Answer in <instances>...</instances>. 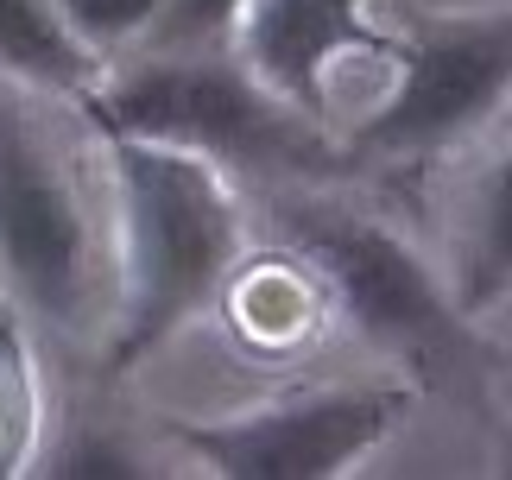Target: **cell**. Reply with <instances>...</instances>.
I'll use <instances>...</instances> for the list:
<instances>
[{"label": "cell", "instance_id": "6da1fadb", "mask_svg": "<svg viewBox=\"0 0 512 480\" xmlns=\"http://www.w3.org/2000/svg\"><path fill=\"white\" fill-rule=\"evenodd\" d=\"M114 190H121L127 297L114 335V373H133L165 348L196 310H209L241 259V203L209 152L171 139L114 133Z\"/></svg>", "mask_w": 512, "mask_h": 480}, {"label": "cell", "instance_id": "7a4b0ae2", "mask_svg": "<svg viewBox=\"0 0 512 480\" xmlns=\"http://www.w3.org/2000/svg\"><path fill=\"white\" fill-rule=\"evenodd\" d=\"M0 285L45 329H83L95 304L89 203L13 95H0Z\"/></svg>", "mask_w": 512, "mask_h": 480}, {"label": "cell", "instance_id": "3957f363", "mask_svg": "<svg viewBox=\"0 0 512 480\" xmlns=\"http://www.w3.org/2000/svg\"><path fill=\"white\" fill-rule=\"evenodd\" d=\"M95 120L102 133H133V139H171V146L209 152V158H298V133L291 114L272 89H260L241 70L222 64H190V57H165L121 76L114 89L95 95Z\"/></svg>", "mask_w": 512, "mask_h": 480}, {"label": "cell", "instance_id": "277c9868", "mask_svg": "<svg viewBox=\"0 0 512 480\" xmlns=\"http://www.w3.org/2000/svg\"><path fill=\"white\" fill-rule=\"evenodd\" d=\"M405 405L411 398L386 386L317 392L215 424H177L171 436L222 480H336L399 430Z\"/></svg>", "mask_w": 512, "mask_h": 480}, {"label": "cell", "instance_id": "5b68a950", "mask_svg": "<svg viewBox=\"0 0 512 480\" xmlns=\"http://www.w3.org/2000/svg\"><path fill=\"white\" fill-rule=\"evenodd\" d=\"M279 222H285L291 247L329 278L336 304L348 310V323L367 342L430 354L449 335V310H443L437 278L424 272V259L392 228L367 222L354 209H336V203H285Z\"/></svg>", "mask_w": 512, "mask_h": 480}, {"label": "cell", "instance_id": "8992f818", "mask_svg": "<svg viewBox=\"0 0 512 480\" xmlns=\"http://www.w3.org/2000/svg\"><path fill=\"white\" fill-rule=\"evenodd\" d=\"M506 95H512V13L443 19L411 45L399 89L361 127V146L386 158L437 152L468 127H481Z\"/></svg>", "mask_w": 512, "mask_h": 480}, {"label": "cell", "instance_id": "52a82bcc", "mask_svg": "<svg viewBox=\"0 0 512 480\" xmlns=\"http://www.w3.org/2000/svg\"><path fill=\"white\" fill-rule=\"evenodd\" d=\"M241 51L260 89H272L285 108L317 114L336 57L380 51V32L367 26V0H247Z\"/></svg>", "mask_w": 512, "mask_h": 480}, {"label": "cell", "instance_id": "ba28073f", "mask_svg": "<svg viewBox=\"0 0 512 480\" xmlns=\"http://www.w3.org/2000/svg\"><path fill=\"white\" fill-rule=\"evenodd\" d=\"M0 70L32 89L83 95L95 83V51L64 26L57 0H0Z\"/></svg>", "mask_w": 512, "mask_h": 480}, {"label": "cell", "instance_id": "9c48e42d", "mask_svg": "<svg viewBox=\"0 0 512 480\" xmlns=\"http://www.w3.org/2000/svg\"><path fill=\"white\" fill-rule=\"evenodd\" d=\"M512 291V146L481 184L475 228H468V266H462V304L481 310Z\"/></svg>", "mask_w": 512, "mask_h": 480}, {"label": "cell", "instance_id": "30bf717a", "mask_svg": "<svg viewBox=\"0 0 512 480\" xmlns=\"http://www.w3.org/2000/svg\"><path fill=\"white\" fill-rule=\"evenodd\" d=\"M38 436V386H32V354L26 335L0 310V474H19Z\"/></svg>", "mask_w": 512, "mask_h": 480}, {"label": "cell", "instance_id": "8fae6325", "mask_svg": "<svg viewBox=\"0 0 512 480\" xmlns=\"http://www.w3.org/2000/svg\"><path fill=\"white\" fill-rule=\"evenodd\" d=\"M57 13H64V26L83 38L95 57H102V51H121L133 38H146L159 26L165 0H57Z\"/></svg>", "mask_w": 512, "mask_h": 480}, {"label": "cell", "instance_id": "7c38bea8", "mask_svg": "<svg viewBox=\"0 0 512 480\" xmlns=\"http://www.w3.org/2000/svg\"><path fill=\"white\" fill-rule=\"evenodd\" d=\"M247 0H165L159 26H152L146 38L165 51H190V45H215L228 26H241Z\"/></svg>", "mask_w": 512, "mask_h": 480}, {"label": "cell", "instance_id": "4fadbf2b", "mask_svg": "<svg viewBox=\"0 0 512 480\" xmlns=\"http://www.w3.org/2000/svg\"><path fill=\"white\" fill-rule=\"evenodd\" d=\"M51 474H57V480H140L146 462H140L127 443L102 436V430H76L70 443L51 455Z\"/></svg>", "mask_w": 512, "mask_h": 480}]
</instances>
